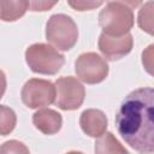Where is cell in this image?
<instances>
[{"mask_svg":"<svg viewBox=\"0 0 154 154\" xmlns=\"http://www.w3.org/2000/svg\"><path fill=\"white\" fill-rule=\"evenodd\" d=\"M153 106V88H140L124 99L116 116L119 135L140 153L154 152Z\"/></svg>","mask_w":154,"mask_h":154,"instance_id":"6da1fadb","label":"cell"},{"mask_svg":"<svg viewBox=\"0 0 154 154\" xmlns=\"http://www.w3.org/2000/svg\"><path fill=\"white\" fill-rule=\"evenodd\" d=\"M25 60L35 73L55 75L65 63V58L54 47L46 43H34L25 51Z\"/></svg>","mask_w":154,"mask_h":154,"instance_id":"7a4b0ae2","label":"cell"},{"mask_svg":"<svg viewBox=\"0 0 154 154\" xmlns=\"http://www.w3.org/2000/svg\"><path fill=\"white\" fill-rule=\"evenodd\" d=\"M46 38L60 51L71 49L78 40V29L73 19L66 14H53L46 25Z\"/></svg>","mask_w":154,"mask_h":154,"instance_id":"3957f363","label":"cell"},{"mask_svg":"<svg viewBox=\"0 0 154 154\" xmlns=\"http://www.w3.org/2000/svg\"><path fill=\"white\" fill-rule=\"evenodd\" d=\"M99 24L103 32L111 36H122L130 31L134 25L132 11L119 2H109L99 14Z\"/></svg>","mask_w":154,"mask_h":154,"instance_id":"277c9868","label":"cell"},{"mask_svg":"<svg viewBox=\"0 0 154 154\" xmlns=\"http://www.w3.org/2000/svg\"><path fill=\"white\" fill-rule=\"evenodd\" d=\"M54 103L64 111H73L81 107L84 101L85 89L75 77H60L55 81Z\"/></svg>","mask_w":154,"mask_h":154,"instance_id":"5b68a950","label":"cell"},{"mask_svg":"<svg viewBox=\"0 0 154 154\" xmlns=\"http://www.w3.org/2000/svg\"><path fill=\"white\" fill-rule=\"evenodd\" d=\"M22 101L29 108H40L54 102L55 87L52 82L40 78H31L22 88Z\"/></svg>","mask_w":154,"mask_h":154,"instance_id":"8992f818","label":"cell"},{"mask_svg":"<svg viewBox=\"0 0 154 154\" xmlns=\"http://www.w3.org/2000/svg\"><path fill=\"white\" fill-rule=\"evenodd\" d=\"M77 77L88 84L102 82L108 75V65L103 58L94 52L81 54L75 64Z\"/></svg>","mask_w":154,"mask_h":154,"instance_id":"52a82bcc","label":"cell"},{"mask_svg":"<svg viewBox=\"0 0 154 154\" xmlns=\"http://www.w3.org/2000/svg\"><path fill=\"white\" fill-rule=\"evenodd\" d=\"M97 45L100 52L106 59L118 60L131 52L134 40L129 32L122 36H111L102 32L99 37Z\"/></svg>","mask_w":154,"mask_h":154,"instance_id":"ba28073f","label":"cell"},{"mask_svg":"<svg viewBox=\"0 0 154 154\" xmlns=\"http://www.w3.org/2000/svg\"><path fill=\"white\" fill-rule=\"evenodd\" d=\"M79 124L84 134L90 137H99L107 129V118L102 111L90 108L82 112Z\"/></svg>","mask_w":154,"mask_h":154,"instance_id":"9c48e42d","label":"cell"},{"mask_svg":"<svg viewBox=\"0 0 154 154\" xmlns=\"http://www.w3.org/2000/svg\"><path fill=\"white\" fill-rule=\"evenodd\" d=\"M32 123L35 128L45 135H54L57 134L63 124L61 116L51 108H42L34 113Z\"/></svg>","mask_w":154,"mask_h":154,"instance_id":"30bf717a","label":"cell"},{"mask_svg":"<svg viewBox=\"0 0 154 154\" xmlns=\"http://www.w3.org/2000/svg\"><path fill=\"white\" fill-rule=\"evenodd\" d=\"M29 10L28 0H0V19L14 22L23 17Z\"/></svg>","mask_w":154,"mask_h":154,"instance_id":"8fae6325","label":"cell"},{"mask_svg":"<svg viewBox=\"0 0 154 154\" xmlns=\"http://www.w3.org/2000/svg\"><path fill=\"white\" fill-rule=\"evenodd\" d=\"M96 153H126V149L111 132H103L95 142Z\"/></svg>","mask_w":154,"mask_h":154,"instance_id":"7c38bea8","label":"cell"},{"mask_svg":"<svg viewBox=\"0 0 154 154\" xmlns=\"http://www.w3.org/2000/svg\"><path fill=\"white\" fill-rule=\"evenodd\" d=\"M17 117L13 109L5 105H0V135L6 136L11 134L16 126Z\"/></svg>","mask_w":154,"mask_h":154,"instance_id":"4fadbf2b","label":"cell"},{"mask_svg":"<svg viewBox=\"0 0 154 154\" xmlns=\"http://www.w3.org/2000/svg\"><path fill=\"white\" fill-rule=\"evenodd\" d=\"M138 25L140 28L149 35H153V1L146 2L138 13Z\"/></svg>","mask_w":154,"mask_h":154,"instance_id":"5bb4252c","label":"cell"},{"mask_svg":"<svg viewBox=\"0 0 154 154\" xmlns=\"http://www.w3.org/2000/svg\"><path fill=\"white\" fill-rule=\"evenodd\" d=\"M103 1L105 0H67V4L76 11H89L101 6Z\"/></svg>","mask_w":154,"mask_h":154,"instance_id":"9a60e30c","label":"cell"},{"mask_svg":"<svg viewBox=\"0 0 154 154\" xmlns=\"http://www.w3.org/2000/svg\"><path fill=\"white\" fill-rule=\"evenodd\" d=\"M0 153H29V149L16 140L7 141L0 147Z\"/></svg>","mask_w":154,"mask_h":154,"instance_id":"2e32d148","label":"cell"},{"mask_svg":"<svg viewBox=\"0 0 154 154\" xmlns=\"http://www.w3.org/2000/svg\"><path fill=\"white\" fill-rule=\"evenodd\" d=\"M29 8L35 12H43L51 10L59 0H28Z\"/></svg>","mask_w":154,"mask_h":154,"instance_id":"e0dca14e","label":"cell"},{"mask_svg":"<svg viewBox=\"0 0 154 154\" xmlns=\"http://www.w3.org/2000/svg\"><path fill=\"white\" fill-rule=\"evenodd\" d=\"M153 48L154 46L150 45L146 51H143L142 53V63L144 65V69L153 75Z\"/></svg>","mask_w":154,"mask_h":154,"instance_id":"ac0fdd59","label":"cell"},{"mask_svg":"<svg viewBox=\"0 0 154 154\" xmlns=\"http://www.w3.org/2000/svg\"><path fill=\"white\" fill-rule=\"evenodd\" d=\"M108 1L109 2H119V4H123V5L128 6L129 8H136L142 2V0H108Z\"/></svg>","mask_w":154,"mask_h":154,"instance_id":"d6986e66","label":"cell"},{"mask_svg":"<svg viewBox=\"0 0 154 154\" xmlns=\"http://www.w3.org/2000/svg\"><path fill=\"white\" fill-rule=\"evenodd\" d=\"M5 89H6V77H5V73L2 72V70H0V99L2 97V95L5 93Z\"/></svg>","mask_w":154,"mask_h":154,"instance_id":"ffe728a7","label":"cell"}]
</instances>
